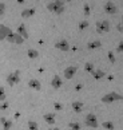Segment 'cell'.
Listing matches in <instances>:
<instances>
[{
  "instance_id": "3957f363",
  "label": "cell",
  "mask_w": 123,
  "mask_h": 130,
  "mask_svg": "<svg viewBox=\"0 0 123 130\" xmlns=\"http://www.w3.org/2000/svg\"><path fill=\"white\" fill-rule=\"evenodd\" d=\"M19 82H20V71H19V70L13 71V73H11V74H8L7 83L9 86H15L16 83H19Z\"/></svg>"
},
{
  "instance_id": "ac0fdd59",
  "label": "cell",
  "mask_w": 123,
  "mask_h": 130,
  "mask_svg": "<svg viewBox=\"0 0 123 130\" xmlns=\"http://www.w3.org/2000/svg\"><path fill=\"white\" fill-rule=\"evenodd\" d=\"M100 46H102L100 40H92V42H90L88 44H87V48H88V50H96V48H99Z\"/></svg>"
},
{
  "instance_id": "5b68a950",
  "label": "cell",
  "mask_w": 123,
  "mask_h": 130,
  "mask_svg": "<svg viewBox=\"0 0 123 130\" xmlns=\"http://www.w3.org/2000/svg\"><path fill=\"white\" fill-rule=\"evenodd\" d=\"M6 39H7L9 43H15V44H22V43L24 42V39H23L20 35H17V34H13L12 31L7 35Z\"/></svg>"
},
{
  "instance_id": "f1b7e54d",
  "label": "cell",
  "mask_w": 123,
  "mask_h": 130,
  "mask_svg": "<svg viewBox=\"0 0 123 130\" xmlns=\"http://www.w3.org/2000/svg\"><path fill=\"white\" fill-rule=\"evenodd\" d=\"M4 12H6V4H4V3H0V16H3Z\"/></svg>"
},
{
  "instance_id": "6da1fadb",
  "label": "cell",
  "mask_w": 123,
  "mask_h": 130,
  "mask_svg": "<svg viewBox=\"0 0 123 130\" xmlns=\"http://www.w3.org/2000/svg\"><path fill=\"white\" fill-rule=\"evenodd\" d=\"M47 8L50 9L51 12H54L56 13V15H60V13H63L64 12V3L62 2V0H55V2H51L48 3V6H47Z\"/></svg>"
},
{
  "instance_id": "d6986e66",
  "label": "cell",
  "mask_w": 123,
  "mask_h": 130,
  "mask_svg": "<svg viewBox=\"0 0 123 130\" xmlns=\"http://www.w3.org/2000/svg\"><path fill=\"white\" fill-rule=\"evenodd\" d=\"M27 55H28L30 59H36V58L39 56V52H37V50H35V48H28Z\"/></svg>"
},
{
  "instance_id": "d6a6232c",
  "label": "cell",
  "mask_w": 123,
  "mask_h": 130,
  "mask_svg": "<svg viewBox=\"0 0 123 130\" xmlns=\"http://www.w3.org/2000/svg\"><path fill=\"white\" fill-rule=\"evenodd\" d=\"M82 89H83V85L82 83H79L78 86H75V90H76V91H80Z\"/></svg>"
},
{
  "instance_id": "9c48e42d",
  "label": "cell",
  "mask_w": 123,
  "mask_h": 130,
  "mask_svg": "<svg viewBox=\"0 0 123 130\" xmlns=\"http://www.w3.org/2000/svg\"><path fill=\"white\" fill-rule=\"evenodd\" d=\"M55 48H58L60 51H68L70 50V44H68V42L66 39H62V40L55 43Z\"/></svg>"
},
{
  "instance_id": "ba28073f",
  "label": "cell",
  "mask_w": 123,
  "mask_h": 130,
  "mask_svg": "<svg viewBox=\"0 0 123 130\" xmlns=\"http://www.w3.org/2000/svg\"><path fill=\"white\" fill-rule=\"evenodd\" d=\"M76 71H78V66H70V67H66V70H64V78H66V79L74 78V75L76 74Z\"/></svg>"
},
{
  "instance_id": "7402d4cb",
  "label": "cell",
  "mask_w": 123,
  "mask_h": 130,
  "mask_svg": "<svg viewBox=\"0 0 123 130\" xmlns=\"http://www.w3.org/2000/svg\"><path fill=\"white\" fill-rule=\"evenodd\" d=\"M28 129L30 130H39V126H37V123L35 121H28Z\"/></svg>"
},
{
  "instance_id": "7c38bea8",
  "label": "cell",
  "mask_w": 123,
  "mask_h": 130,
  "mask_svg": "<svg viewBox=\"0 0 123 130\" xmlns=\"http://www.w3.org/2000/svg\"><path fill=\"white\" fill-rule=\"evenodd\" d=\"M28 86H30V89L36 90V91L42 90V85H40V82L37 80V79H35V78H32V79L28 80Z\"/></svg>"
},
{
  "instance_id": "cb8c5ba5",
  "label": "cell",
  "mask_w": 123,
  "mask_h": 130,
  "mask_svg": "<svg viewBox=\"0 0 123 130\" xmlns=\"http://www.w3.org/2000/svg\"><path fill=\"white\" fill-rule=\"evenodd\" d=\"M84 70H86L87 73H91L92 74V71L95 70V66H94L92 63H86V64H84Z\"/></svg>"
},
{
  "instance_id": "f546056e",
  "label": "cell",
  "mask_w": 123,
  "mask_h": 130,
  "mask_svg": "<svg viewBox=\"0 0 123 130\" xmlns=\"http://www.w3.org/2000/svg\"><path fill=\"white\" fill-rule=\"evenodd\" d=\"M116 51H118V52H123V40H120L119 43H118V46H116Z\"/></svg>"
},
{
  "instance_id": "8d00e7d4",
  "label": "cell",
  "mask_w": 123,
  "mask_h": 130,
  "mask_svg": "<svg viewBox=\"0 0 123 130\" xmlns=\"http://www.w3.org/2000/svg\"><path fill=\"white\" fill-rule=\"evenodd\" d=\"M66 2H68V3H70V2H74V0H66Z\"/></svg>"
},
{
  "instance_id": "484cf974",
  "label": "cell",
  "mask_w": 123,
  "mask_h": 130,
  "mask_svg": "<svg viewBox=\"0 0 123 130\" xmlns=\"http://www.w3.org/2000/svg\"><path fill=\"white\" fill-rule=\"evenodd\" d=\"M7 98V95H6V90H4L2 86H0V102H4Z\"/></svg>"
},
{
  "instance_id": "d590c367",
  "label": "cell",
  "mask_w": 123,
  "mask_h": 130,
  "mask_svg": "<svg viewBox=\"0 0 123 130\" xmlns=\"http://www.w3.org/2000/svg\"><path fill=\"white\" fill-rule=\"evenodd\" d=\"M50 130H60V129H59V127H51Z\"/></svg>"
},
{
  "instance_id": "44dd1931",
  "label": "cell",
  "mask_w": 123,
  "mask_h": 130,
  "mask_svg": "<svg viewBox=\"0 0 123 130\" xmlns=\"http://www.w3.org/2000/svg\"><path fill=\"white\" fill-rule=\"evenodd\" d=\"M102 126L105 127L106 130H114V123H112L111 121H105L102 123Z\"/></svg>"
},
{
  "instance_id": "30bf717a",
  "label": "cell",
  "mask_w": 123,
  "mask_h": 130,
  "mask_svg": "<svg viewBox=\"0 0 123 130\" xmlns=\"http://www.w3.org/2000/svg\"><path fill=\"white\" fill-rule=\"evenodd\" d=\"M62 85H63V80H62L60 76L59 75H54L52 80H51V86H52L55 90H58V89L62 87Z\"/></svg>"
},
{
  "instance_id": "d4e9b609",
  "label": "cell",
  "mask_w": 123,
  "mask_h": 130,
  "mask_svg": "<svg viewBox=\"0 0 123 130\" xmlns=\"http://www.w3.org/2000/svg\"><path fill=\"white\" fill-rule=\"evenodd\" d=\"M83 12H84V15L88 16L90 13H91V8H90V4L88 3H84V6H83Z\"/></svg>"
},
{
  "instance_id": "4316f807",
  "label": "cell",
  "mask_w": 123,
  "mask_h": 130,
  "mask_svg": "<svg viewBox=\"0 0 123 130\" xmlns=\"http://www.w3.org/2000/svg\"><path fill=\"white\" fill-rule=\"evenodd\" d=\"M87 27H88V22H87V20H83V22L79 23V30H80V31L84 30V28H87Z\"/></svg>"
},
{
  "instance_id": "603a6c76",
  "label": "cell",
  "mask_w": 123,
  "mask_h": 130,
  "mask_svg": "<svg viewBox=\"0 0 123 130\" xmlns=\"http://www.w3.org/2000/svg\"><path fill=\"white\" fill-rule=\"evenodd\" d=\"M68 127L71 130H80V123L79 122H70L68 123Z\"/></svg>"
},
{
  "instance_id": "277c9868",
  "label": "cell",
  "mask_w": 123,
  "mask_h": 130,
  "mask_svg": "<svg viewBox=\"0 0 123 130\" xmlns=\"http://www.w3.org/2000/svg\"><path fill=\"white\" fill-rule=\"evenodd\" d=\"M84 123H86L88 127H98V118H96V115L92 114V113L87 114L86 119H84Z\"/></svg>"
},
{
  "instance_id": "4dcf8cb0",
  "label": "cell",
  "mask_w": 123,
  "mask_h": 130,
  "mask_svg": "<svg viewBox=\"0 0 123 130\" xmlns=\"http://www.w3.org/2000/svg\"><path fill=\"white\" fill-rule=\"evenodd\" d=\"M54 107H55V110H62V109H63V105L59 103V102H55L54 103Z\"/></svg>"
},
{
  "instance_id": "83f0119b",
  "label": "cell",
  "mask_w": 123,
  "mask_h": 130,
  "mask_svg": "<svg viewBox=\"0 0 123 130\" xmlns=\"http://www.w3.org/2000/svg\"><path fill=\"white\" fill-rule=\"evenodd\" d=\"M108 59H110L111 63H115V56H114V52L112 51H108Z\"/></svg>"
},
{
  "instance_id": "5bb4252c",
  "label": "cell",
  "mask_w": 123,
  "mask_h": 130,
  "mask_svg": "<svg viewBox=\"0 0 123 130\" xmlns=\"http://www.w3.org/2000/svg\"><path fill=\"white\" fill-rule=\"evenodd\" d=\"M44 121L48 123V125H55V121H56V115L54 113H47L43 115Z\"/></svg>"
},
{
  "instance_id": "9a60e30c",
  "label": "cell",
  "mask_w": 123,
  "mask_h": 130,
  "mask_svg": "<svg viewBox=\"0 0 123 130\" xmlns=\"http://www.w3.org/2000/svg\"><path fill=\"white\" fill-rule=\"evenodd\" d=\"M92 76H94V79H102V78H105V76H106V73H105V71H103V70H100V69H95V70H94L92 71Z\"/></svg>"
},
{
  "instance_id": "8992f818",
  "label": "cell",
  "mask_w": 123,
  "mask_h": 130,
  "mask_svg": "<svg viewBox=\"0 0 123 130\" xmlns=\"http://www.w3.org/2000/svg\"><path fill=\"white\" fill-rule=\"evenodd\" d=\"M96 31L98 34H105L110 31V23L107 20H102V22H98L96 23Z\"/></svg>"
},
{
  "instance_id": "e0dca14e",
  "label": "cell",
  "mask_w": 123,
  "mask_h": 130,
  "mask_svg": "<svg viewBox=\"0 0 123 130\" xmlns=\"http://www.w3.org/2000/svg\"><path fill=\"white\" fill-rule=\"evenodd\" d=\"M71 106H72V110H74L75 113H80L83 110V103L79 102V101H74Z\"/></svg>"
},
{
  "instance_id": "836d02e7",
  "label": "cell",
  "mask_w": 123,
  "mask_h": 130,
  "mask_svg": "<svg viewBox=\"0 0 123 130\" xmlns=\"http://www.w3.org/2000/svg\"><path fill=\"white\" fill-rule=\"evenodd\" d=\"M116 28H118L119 31H123V16H122V26H118Z\"/></svg>"
},
{
  "instance_id": "4fadbf2b",
  "label": "cell",
  "mask_w": 123,
  "mask_h": 130,
  "mask_svg": "<svg viewBox=\"0 0 123 130\" xmlns=\"http://www.w3.org/2000/svg\"><path fill=\"white\" fill-rule=\"evenodd\" d=\"M16 34L17 35H20L23 39H28V32H27V28H26V26L24 24H20L17 27V31H16Z\"/></svg>"
},
{
  "instance_id": "2e32d148",
  "label": "cell",
  "mask_w": 123,
  "mask_h": 130,
  "mask_svg": "<svg viewBox=\"0 0 123 130\" xmlns=\"http://www.w3.org/2000/svg\"><path fill=\"white\" fill-rule=\"evenodd\" d=\"M35 8H27V9H24V11L22 12V18H24V19H27V18H31V16H34L35 15Z\"/></svg>"
},
{
  "instance_id": "ffe728a7",
  "label": "cell",
  "mask_w": 123,
  "mask_h": 130,
  "mask_svg": "<svg viewBox=\"0 0 123 130\" xmlns=\"http://www.w3.org/2000/svg\"><path fill=\"white\" fill-rule=\"evenodd\" d=\"M12 127V119H6L3 122V130H11Z\"/></svg>"
},
{
  "instance_id": "8fae6325",
  "label": "cell",
  "mask_w": 123,
  "mask_h": 130,
  "mask_svg": "<svg viewBox=\"0 0 123 130\" xmlns=\"http://www.w3.org/2000/svg\"><path fill=\"white\" fill-rule=\"evenodd\" d=\"M12 30L11 28H8L7 26H4V24H0V42L2 40H4L7 38V35L9 32H11Z\"/></svg>"
},
{
  "instance_id": "7a4b0ae2",
  "label": "cell",
  "mask_w": 123,
  "mask_h": 130,
  "mask_svg": "<svg viewBox=\"0 0 123 130\" xmlns=\"http://www.w3.org/2000/svg\"><path fill=\"white\" fill-rule=\"evenodd\" d=\"M123 95L119 93H115V91H111V93H107L102 97V102L103 103H112L115 101H122Z\"/></svg>"
},
{
  "instance_id": "1f68e13d",
  "label": "cell",
  "mask_w": 123,
  "mask_h": 130,
  "mask_svg": "<svg viewBox=\"0 0 123 130\" xmlns=\"http://www.w3.org/2000/svg\"><path fill=\"white\" fill-rule=\"evenodd\" d=\"M8 102H6V101H4V103L2 105V106H0V109H2V110H6V109H8Z\"/></svg>"
},
{
  "instance_id": "52a82bcc",
  "label": "cell",
  "mask_w": 123,
  "mask_h": 130,
  "mask_svg": "<svg viewBox=\"0 0 123 130\" xmlns=\"http://www.w3.org/2000/svg\"><path fill=\"white\" fill-rule=\"evenodd\" d=\"M103 9H105L106 13H110V15H115V13L118 12V8H116V6H115L112 2L105 3V7H103Z\"/></svg>"
},
{
  "instance_id": "e575fe53",
  "label": "cell",
  "mask_w": 123,
  "mask_h": 130,
  "mask_svg": "<svg viewBox=\"0 0 123 130\" xmlns=\"http://www.w3.org/2000/svg\"><path fill=\"white\" fill-rule=\"evenodd\" d=\"M17 3L19 4H23V3H24V0H17Z\"/></svg>"
}]
</instances>
